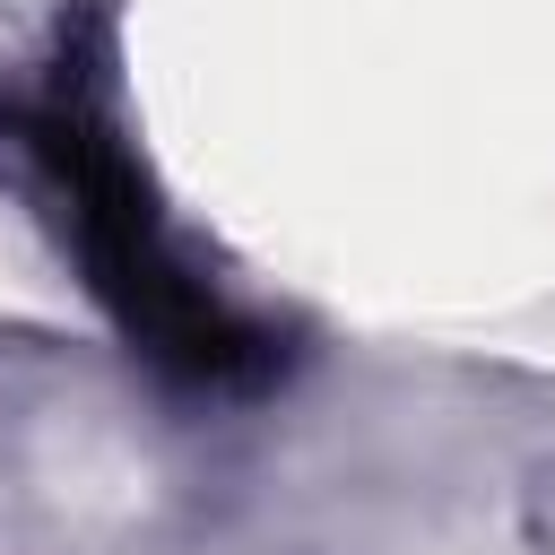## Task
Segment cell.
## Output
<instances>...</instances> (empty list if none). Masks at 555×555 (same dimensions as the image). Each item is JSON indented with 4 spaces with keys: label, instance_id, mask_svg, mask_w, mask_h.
Instances as JSON below:
<instances>
[{
    "label": "cell",
    "instance_id": "1",
    "mask_svg": "<svg viewBox=\"0 0 555 555\" xmlns=\"http://www.w3.org/2000/svg\"><path fill=\"white\" fill-rule=\"evenodd\" d=\"M43 156L69 191V217H78V251H87V278L95 295L113 304V321L182 382H251L269 356L260 338L208 295L182 278V260L165 251L156 217H147V191L130 182V165L113 156V139L78 113H52L43 121Z\"/></svg>",
    "mask_w": 555,
    "mask_h": 555
}]
</instances>
